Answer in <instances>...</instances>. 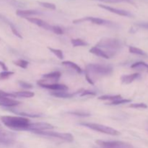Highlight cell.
<instances>
[{
	"instance_id": "484cf974",
	"label": "cell",
	"mask_w": 148,
	"mask_h": 148,
	"mask_svg": "<svg viewBox=\"0 0 148 148\" xmlns=\"http://www.w3.org/2000/svg\"><path fill=\"white\" fill-rule=\"evenodd\" d=\"M132 100L130 99H123V98H119V99L115 100L114 101H111L109 105L111 106H116V105H120V104H124V103H131Z\"/></svg>"
},
{
	"instance_id": "4316f807",
	"label": "cell",
	"mask_w": 148,
	"mask_h": 148,
	"mask_svg": "<svg viewBox=\"0 0 148 148\" xmlns=\"http://www.w3.org/2000/svg\"><path fill=\"white\" fill-rule=\"evenodd\" d=\"M48 49L50 50L51 52H52L53 53H54L59 59H62L64 58V53L63 51L60 49H53V48L49 47Z\"/></svg>"
},
{
	"instance_id": "6da1fadb",
	"label": "cell",
	"mask_w": 148,
	"mask_h": 148,
	"mask_svg": "<svg viewBox=\"0 0 148 148\" xmlns=\"http://www.w3.org/2000/svg\"><path fill=\"white\" fill-rule=\"evenodd\" d=\"M113 72V67L110 65H103L98 64H90L87 65L85 69V78L90 85H94V82L91 79L92 75L106 76Z\"/></svg>"
},
{
	"instance_id": "8d00e7d4",
	"label": "cell",
	"mask_w": 148,
	"mask_h": 148,
	"mask_svg": "<svg viewBox=\"0 0 148 148\" xmlns=\"http://www.w3.org/2000/svg\"><path fill=\"white\" fill-rule=\"evenodd\" d=\"M0 66H1V69H2L4 71H8L7 70L8 68H7V66H6L5 63H4L3 62H1V61H0Z\"/></svg>"
},
{
	"instance_id": "d4e9b609",
	"label": "cell",
	"mask_w": 148,
	"mask_h": 148,
	"mask_svg": "<svg viewBox=\"0 0 148 148\" xmlns=\"http://www.w3.org/2000/svg\"><path fill=\"white\" fill-rule=\"evenodd\" d=\"M98 99L102 100V101H115V100L121 98V95H103V96L98 97Z\"/></svg>"
},
{
	"instance_id": "9c48e42d",
	"label": "cell",
	"mask_w": 148,
	"mask_h": 148,
	"mask_svg": "<svg viewBox=\"0 0 148 148\" xmlns=\"http://www.w3.org/2000/svg\"><path fill=\"white\" fill-rule=\"evenodd\" d=\"M85 21H89L91 22L93 24L99 25H110L112 24L111 21H108V20H104V19L98 18V17H83V18L81 19H77V20H75L73 21L74 23L77 24V23H83Z\"/></svg>"
},
{
	"instance_id": "7c38bea8",
	"label": "cell",
	"mask_w": 148,
	"mask_h": 148,
	"mask_svg": "<svg viewBox=\"0 0 148 148\" xmlns=\"http://www.w3.org/2000/svg\"><path fill=\"white\" fill-rule=\"evenodd\" d=\"M101 8L104 9L106 10H108V11L114 13L116 14H118V15L123 16V17H132L133 14H132L130 12L127 11V10H120V9L114 8V7H110V6L107 5H103V4H98Z\"/></svg>"
},
{
	"instance_id": "277c9868",
	"label": "cell",
	"mask_w": 148,
	"mask_h": 148,
	"mask_svg": "<svg viewBox=\"0 0 148 148\" xmlns=\"http://www.w3.org/2000/svg\"><path fill=\"white\" fill-rule=\"evenodd\" d=\"M80 125L83 127L89 128L90 130H94V131L99 132L101 133H104V134H108L111 136H119L121 134V133L116 130L111 128V127H106V126L102 125L99 124H95V123H80Z\"/></svg>"
},
{
	"instance_id": "d6a6232c",
	"label": "cell",
	"mask_w": 148,
	"mask_h": 148,
	"mask_svg": "<svg viewBox=\"0 0 148 148\" xmlns=\"http://www.w3.org/2000/svg\"><path fill=\"white\" fill-rule=\"evenodd\" d=\"M18 83L22 88H25V89H31V88H33V85L27 82H24V81H19Z\"/></svg>"
},
{
	"instance_id": "83f0119b",
	"label": "cell",
	"mask_w": 148,
	"mask_h": 148,
	"mask_svg": "<svg viewBox=\"0 0 148 148\" xmlns=\"http://www.w3.org/2000/svg\"><path fill=\"white\" fill-rule=\"evenodd\" d=\"M38 4H40V6L42 7H45V8L49 9V10H56V5L53 3H50V2H45V1H38Z\"/></svg>"
},
{
	"instance_id": "4dcf8cb0",
	"label": "cell",
	"mask_w": 148,
	"mask_h": 148,
	"mask_svg": "<svg viewBox=\"0 0 148 148\" xmlns=\"http://www.w3.org/2000/svg\"><path fill=\"white\" fill-rule=\"evenodd\" d=\"M129 106L133 108H140V109H146L148 108L147 104L144 103H132Z\"/></svg>"
},
{
	"instance_id": "d6986e66",
	"label": "cell",
	"mask_w": 148,
	"mask_h": 148,
	"mask_svg": "<svg viewBox=\"0 0 148 148\" xmlns=\"http://www.w3.org/2000/svg\"><path fill=\"white\" fill-rule=\"evenodd\" d=\"M61 75H62L59 72H53L45 74L43 75V77L46 79H51V81H58L61 77Z\"/></svg>"
},
{
	"instance_id": "cb8c5ba5",
	"label": "cell",
	"mask_w": 148,
	"mask_h": 148,
	"mask_svg": "<svg viewBox=\"0 0 148 148\" xmlns=\"http://www.w3.org/2000/svg\"><path fill=\"white\" fill-rule=\"evenodd\" d=\"M129 51H130V53H134V54L140 55V56H147V53H146L144 51L139 49V48L134 47V46H130V47L129 48Z\"/></svg>"
},
{
	"instance_id": "1f68e13d",
	"label": "cell",
	"mask_w": 148,
	"mask_h": 148,
	"mask_svg": "<svg viewBox=\"0 0 148 148\" xmlns=\"http://www.w3.org/2000/svg\"><path fill=\"white\" fill-rule=\"evenodd\" d=\"M69 114H72V115H75V116H90V114L87 112H84V111H70V112H68Z\"/></svg>"
},
{
	"instance_id": "5b68a950",
	"label": "cell",
	"mask_w": 148,
	"mask_h": 148,
	"mask_svg": "<svg viewBox=\"0 0 148 148\" xmlns=\"http://www.w3.org/2000/svg\"><path fill=\"white\" fill-rule=\"evenodd\" d=\"M33 132L38 135L54 137V138L65 140L66 142H72L74 140V137L69 133H60L52 131H35Z\"/></svg>"
},
{
	"instance_id": "f1b7e54d",
	"label": "cell",
	"mask_w": 148,
	"mask_h": 148,
	"mask_svg": "<svg viewBox=\"0 0 148 148\" xmlns=\"http://www.w3.org/2000/svg\"><path fill=\"white\" fill-rule=\"evenodd\" d=\"M14 64H16L17 66H20V67L23 68V69H26L29 64L28 62H27V61H25V60H23V59H19V60L14 62Z\"/></svg>"
},
{
	"instance_id": "52a82bcc",
	"label": "cell",
	"mask_w": 148,
	"mask_h": 148,
	"mask_svg": "<svg viewBox=\"0 0 148 148\" xmlns=\"http://www.w3.org/2000/svg\"><path fill=\"white\" fill-rule=\"evenodd\" d=\"M16 134L12 132L7 131L1 128L0 126V145H10L15 141Z\"/></svg>"
},
{
	"instance_id": "ffe728a7",
	"label": "cell",
	"mask_w": 148,
	"mask_h": 148,
	"mask_svg": "<svg viewBox=\"0 0 148 148\" xmlns=\"http://www.w3.org/2000/svg\"><path fill=\"white\" fill-rule=\"evenodd\" d=\"M15 98H32L35 95L34 92L30 91H19V92H13Z\"/></svg>"
},
{
	"instance_id": "3957f363",
	"label": "cell",
	"mask_w": 148,
	"mask_h": 148,
	"mask_svg": "<svg viewBox=\"0 0 148 148\" xmlns=\"http://www.w3.org/2000/svg\"><path fill=\"white\" fill-rule=\"evenodd\" d=\"M95 46L100 49H104V50L116 51L122 47V43L121 40L116 38H103L100 40V41L97 43Z\"/></svg>"
},
{
	"instance_id": "f546056e",
	"label": "cell",
	"mask_w": 148,
	"mask_h": 148,
	"mask_svg": "<svg viewBox=\"0 0 148 148\" xmlns=\"http://www.w3.org/2000/svg\"><path fill=\"white\" fill-rule=\"evenodd\" d=\"M14 74V72H10V71H3L0 72V80H4V79H8L10 76Z\"/></svg>"
},
{
	"instance_id": "9a60e30c",
	"label": "cell",
	"mask_w": 148,
	"mask_h": 148,
	"mask_svg": "<svg viewBox=\"0 0 148 148\" xmlns=\"http://www.w3.org/2000/svg\"><path fill=\"white\" fill-rule=\"evenodd\" d=\"M16 14L19 16V17L27 18V17H29L30 16L42 14V13L40 12L39 11H37V10H18L16 12Z\"/></svg>"
},
{
	"instance_id": "d590c367",
	"label": "cell",
	"mask_w": 148,
	"mask_h": 148,
	"mask_svg": "<svg viewBox=\"0 0 148 148\" xmlns=\"http://www.w3.org/2000/svg\"><path fill=\"white\" fill-rule=\"evenodd\" d=\"M137 25L139 26V27H143V28L148 29V23H137Z\"/></svg>"
},
{
	"instance_id": "5bb4252c",
	"label": "cell",
	"mask_w": 148,
	"mask_h": 148,
	"mask_svg": "<svg viewBox=\"0 0 148 148\" xmlns=\"http://www.w3.org/2000/svg\"><path fill=\"white\" fill-rule=\"evenodd\" d=\"M26 19L31 23H33V24L39 26V27H42V28L46 29V30H51L52 25H50L48 24L47 23H46V22L43 21V20H40V19L36 18V17H27Z\"/></svg>"
},
{
	"instance_id": "e0dca14e",
	"label": "cell",
	"mask_w": 148,
	"mask_h": 148,
	"mask_svg": "<svg viewBox=\"0 0 148 148\" xmlns=\"http://www.w3.org/2000/svg\"><path fill=\"white\" fill-rule=\"evenodd\" d=\"M78 93V92H76L75 93H69V92H66V91H56V92H51V95L56 98H71L75 95Z\"/></svg>"
},
{
	"instance_id": "7402d4cb",
	"label": "cell",
	"mask_w": 148,
	"mask_h": 148,
	"mask_svg": "<svg viewBox=\"0 0 148 148\" xmlns=\"http://www.w3.org/2000/svg\"><path fill=\"white\" fill-rule=\"evenodd\" d=\"M93 1H98L101 2L105 3H111V4H116V3H129V4L135 5L134 2H133L132 0H93Z\"/></svg>"
},
{
	"instance_id": "44dd1931",
	"label": "cell",
	"mask_w": 148,
	"mask_h": 148,
	"mask_svg": "<svg viewBox=\"0 0 148 148\" xmlns=\"http://www.w3.org/2000/svg\"><path fill=\"white\" fill-rule=\"evenodd\" d=\"M62 64L64 65V66H68V67L71 68V69H74V70L76 71L77 73H82V72L80 66H79L77 64L74 63V62H70V61H64V62H62Z\"/></svg>"
},
{
	"instance_id": "ac0fdd59",
	"label": "cell",
	"mask_w": 148,
	"mask_h": 148,
	"mask_svg": "<svg viewBox=\"0 0 148 148\" xmlns=\"http://www.w3.org/2000/svg\"><path fill=\"white\" fill-rule=\"evenodd\" d=\"M132 69L148 72V64L144 62H137L131 65Z\"/></svg>"
},
{
	"instance_id": "ba28073f",
	"label": "cell",
	"mask_w": 148,
	"mask_h": 148,
	"mask_svg": "<svg viewBox=\"0 0 148 148\" xmlns=\"http://www.w3.org/2000/svg\"><path fill=\"white\" fill-rule=\"evenodd\" d=\"M54 128L53 125L45 122H38V123H30L25 130L28 131H47V130H53Z\"/></svg>"
},
{
	"instance_id": "30bf717a",
	"label": "cell",
	"mask_w": 148,
	"mask_h": 148,
	"mask_svg": "<svg viewBox=\"0 0 148 148\" xmlns=\"http://www.w3.org/2000/svg\"><path fill=\"white\" fill-rule=\"evenodd\" d=\"M37 84L39 86L42 87L43 88H46V89L52 90L56 91H66L68 90L67 86L65 85H62V84H48L47 82H45V80H38L37 82Z\"/></svg>"
},
{
	"instance_id": "836d02e7",
	"label": "cell",
	"mask_w": 148,
	"mask_h": 148,
	"mask_svg": "<svg viewBox=\"0 0 148 148\" xmlns=\"http://www.w3.org/2000/svg\"><path fill=\"white\" fill-rule=\"evenodd\" d=\"M51 31H53V33H56V34H58V35H62L63 34V30H62V28H61L60 27H59V26H52V29H51Z\"/></svg>"
},
{
	"instance_id": "8992f818",
	"label": "cell",
	"mask_w": 148,
	"mask_h": 148,
	"mask_svg": "<svg viewBox=\"0 0 148 148\" xmlns=\"http://www.w3.org/2000/svg\"><path fill=\"white\" fill-rule=\"evenodd\" d=\"M96 144L101 148H134L130 143L121 141H103L97 140Z\"/></svg>"
},
{
	"instance_id": "8fae6325",
	"label": "cell",
	"mask_w": 148,
	"mask_h": 148,
	"mask_svg": "<svg viewBox=\"0 0 148 148\" xmlns=\"http://www.w3.org/2000/svg\"><path fill=\"white\" fill-rule=\"evenodd\" d=\"M90 52L91 53L96 56H100V57L104 58V59H110L115 56L116 51H106L104 49H100V48L94 46L90 49Z\"/></svg>"
},
{
	"instance_id": "7a4b0ae2",
	"label": "cell",
	"mask_w": 148,
	"mask_h": 148,
	"mask_svg": "<svg viewBox=\"0 0 148 148\" xmlns=\"http://www.w3.org/2000/svg\"><path fill=\"white\" fill-rule=\"evenodd\" d=\"M0 119L6 127L14 130H25L30 123L28 119L22 116H4Z\"/></svg>"
},
{
	"instance_id": "4fadbf2b",
	"label": "cell",
	"mask_w": 148,
	"mask_h": 148,
	"mask_svg": "<svg viewBox=\"0 0 148 148\" xmlns=\"http://www.w3.org/2000/svg\"><path fill=\"white\" fill-rule=\"evenodd\" d=\"M20 103V101H17L12 98H8V97L2 96L0 95V106L7 108H11V107L17 106Z\"/></svg>"
},
{
	"instance_id": "2e32d148",
	"label": "cell",
	"mask_w": 148,
	"mask_h": 148,
	"mask_svg": "<svg viewBox=\"0 0 148 148\" xmlns=\"http://www.w3.org/2000/svg\"><path fill=\"white\" fill-rule=\"evenodd\" d=\"M140 77V75L139 73H134L131 75H123L121 77V80L122 83L124 84H130L134 82L137 79H138Z\"/></svg>"
},
{
	"instance_id": "603a6c76",
	"label": "cell",
	"mask_w": 148,
	"mask_h": 148,
	"mask_svg": "<svg viewBox=\"0 0 148 148\" xmlns=\"http://www.w3.org/2000/svg\"><path fill=\"white\" fill-rule=\"evenodd\" d=\"M71 43H72V46L75 47H77V46H88V43L86 41L80 38H74L71 40Z\"/></svg>"
},
{
	"instance_id": "e575fe53",
	"label": "cell",
	"mask_w": 148,
	"mask_h": 148,
	"mask_svg": "<svg viewBox=\"0 0 148 148\" xmlns=\"http://www.w3.org/2000/svg\"><path fill=\"white\" fill-rule=\"evenodd\" d=\"M86 95H91V96H95L96 95V92H95L94 91L91 90H84L82 92V94L80 95V96H86Z\"/></svg>"
}]
</instances>
